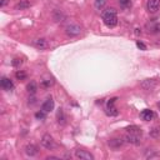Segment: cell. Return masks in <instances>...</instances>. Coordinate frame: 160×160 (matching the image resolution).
Returning <instances> with one entry per match:
<instances>
[{"instance_id":"13","label":"cell","mask_w":160,"mask_h":160,"mask_svg":"<svg viewBox=\"0 0 160 160\" xmlns=\"http://www.w3.org/2000/svg\"><path fill=\"white\" fill-rule=\"evenodd\" d=\"M140 118H142L144 122H150V120L154 118V111L150 109H145L140 113Z\"/></svg>"},{"instance_id":"18","label":"cell","mask_w":160,"mask_h":160,"mask_svg":"<svg viewBox=\"0 0 160 160\" xmlns=\"http://www.w3.org/2000/svg\"><path fill=\"white\" fill-rule=\"evenodd\" d=\"M126 131H128V133H133V134H140V135H143L142 129H140L139 126H136V125H130V126H128V128H126Z\"/></svg>"},{"instance_id":"6","label":"cell","mask_w":160,"mask_h":160,"mask_svg":"<svg viewBox=\"0 0 160 160\" xmlns=\"http://www.w3.org/2000/svg\"><path fill=\"white\" fill-rule=\"evenodd\" d=\"M160 9V0H148L146 3V10L151 14L158 13V10Z\"/></svg>"},{"instance_id":"2","label":"cell","mask_w":160,"mask_h":160,"mask_svg":"<svg viewBox=\"0 0 160 160\" xmlns=\"http://www.w3.org/2000/svg\"><path fill=\"white\" fill-rule=\"evenodd\" d=\"M42 145L45 149H48V150H51V149H54L56 146L55 140L53 139V136L50 134H44L43 135V138H42Z\"/></svg>"},{"instance_id":"3","label":"cell","mask_w":160,"mask_h":160,"mask_svg":"<svg viewBox=\"0 0 160 160\" xmlns=\"http://www.w3.org/2000/svg\"><path fill=\"white\" fill-rule=\"evenodd\" d=\"M65 33L68 36H78L80 33H82V28H80V25L78 24H69L66 28H65Z\"/></svg>"},{"instance_id":"24","label":"cell","mask_w":160,"mask_h":160,"mask_svg":"<svg viewBox=\"0 0 160 160\" xmlns=\"http://www.w3.org/2000/svg\"><path fill=\"white\" fill-rule=\"evenodd\" d=\"M45 116H46V113H45L44 110H40V111H38V113L35 114V118H36L38 120H44Z\"/></svg>"},{"instance_id":"19","label":"cell","mask_w":160,"mask_h":160,"mask_svg":"<svg viewBox=\"0 0 160 160\" xmlns=\"http://www.w3.org/2000/svg\"><path fill=\"white\" fill-rule=\"evenodd\" d=\"M106 2L108 0H95L94 2V6L96 10H102L105 5H106Z\"/></svg>"},{"instance_id":"4","label":"cell","mask_w":160,"mask_h":160,"mask_svg":"<svg viewBox=\"0 0 160 160\" xmlns=\"http://www.w3.org/2000/svg\"><path fill=\"white\" fill-rule=\"evenodd\" d=\"M116 98H111L109 102H108V104H106V114L109 115V116H116L118 114H119V111H118V109L115 108V102H116Z\"/></svg>"},{"instance_id":"14","label":"cell","mask_w":160,"mask_h":160,"mask_svg":"<svg viewBox=\"0 0 160 160\" xmlns=\"http://www.w3.org/2000/svg\"><path fill=\"white\" fill-rule=\"evenodd\" d=\"M142 86L145 90H150V89H153L155 86V82H154V80H151V79H146V80H144V82L142 83Z\"/></svg>"},{"instance_id":"1","label":"cell","mask_w":160,"mask_h":160,"mask_svg":"<svg viewBox=\"0 0 160 160\" xmlns=\"http://www.w3.org/2000/svg\"><path fill=\"white\" fill-rule=\"evenodd\" d=\"M102 19L108 28H115L118 25V15H116V10L114 8H109V9L104 10L102 14Z\"/></svg>"},{"instance_id":"16","label":"cell","mask_w":160,"mask_h":160,"mask_svg":"<svg viewBox=\"0 0 160 160\" xmlns=\"http://www.w3.org/2000/svg\"><path fill=\"white\" fill-rule=\"evenodd\" d=\"M29 6H30L29 0H20V2L16 4V9L18 10H24V9H28Z\"/></svg>"},{"instance_id":"10","label":"cell","mask_w":160,"mask_h":160,"mask_svg":"<svg viewBox=\"0 0 160 160\" xmlns=\"http://www.w3.org/2000/svg\"><path fill=\"white\" fill-rule=\"evenodd\" d=\"M53 109H54V100L53 98H48L42 104V110H44L45 113H50Z\"/></svg>"},{"instance_id":"28","label":"cell","mask_w":160,"mask_h":160,"mask_svg":"<svg viewBox=\"0 0 160 160\" xmlns=\"http://www.w3.org/2000/svg\"><path fill=\"white\" fill-rule=\"evenodd\" d=\"M9 3V0H0V6H2V8H4L6 4Z\"/></svg>"},{"instance_id":"22","label":"cell","mask_w":160,"mask_h":160,"mask_svg":"<svg viewBox=\"0 0 160 160\" xmlns=\"http://www.w3.org/2000/svg\"><path fill=\"white\" fill-rule=\"evenodd\" d=\"M63 18H64V15H63V13L60 10L54 11V20H55V22H62Z\"/></svg>"},{"instance_id":"26","label":"cell","mask_w":160,"mask_h":160,"mask_svg":"<svg viewBox=\"0 0 160 160\" xmlns=\"http://www.w3.org/2000/svg\"><path fill=\"white\" fill-rule=\"evenodd\" d=\"M136 46L139 49H142V50H146V45L144 43H142V42H136Z\"/></svg>"},{"instance_id":"8","label":"cell","mask_w":160,"mask_h":160,"mask_svg":"<svg viewBox=\"0 0 160 160\" xmlns=\"http://www.w3.org/2000/svg\"><path fill=\"white\" fill-rule=\"evenodd\" d=\"M0 85H2V88H3L4 90H6V91H10V90L14 89L13 82H11L9 78H6V76H3L2 79H0Z\"/></svg>"},{"instance_id":"7","label":"cell","mask_w":160,"mask_h":160,"mask_svg":"<svg viewBox=\"0 0 160 160\" xmlns=\"http://www.w3.org/2000/svg\"><path fill=\"white\" fill-rule=\"evenodd\" d=\"M75 158L76 159H80V160H94V155L90 154L89 151L86 150H75Z\"/></svg>"},{"instance_id":"20","label":"cell","mask_w":160,"mask_h":160,"mask_svg":"<svg viewBox=\"0 0 160 160\" xmlns=\"http://www.w3.org/2000/svg\"><path fill=\"white\" fill-rule=\"evenodd\" d=\"M119 5L123 9H129L131 6V0H119Z\"/></svg>"},{"instance_id":"17","label":"cell","mask_w":160,"mask_h":160,"mask_svg":"<svg viewBox=\"0 0 160 160\" xmlns=\"http://www.w3.org/2000/svg\"><path fill=\"white\" fill-rule=\"evenodd\" d=\"M26 90H28L29 94L34 95V94L36 93V90H38V85H36V83H35V82H30V83L26 85Z\"/></svg>"},{"instance_id":"9","label":"cell","mask_w":160,"mask_h":160,"mask_svg":"<svg viewBox=\"0 0 160 160\" xmlns=\"http://www.w3.org/2000/svg\"><path fill=\"white\" fill-rule=\"evenodd\" d=\"M124 144V140L122 138H113L108 142V145L111 148V149H119Z\"/></svg>"},{"instance_id":"25","label":"cell","mask_w":160,"mask_h":160,"mask_svg":"<svg viewBox=\"0 0 160 160\" xmlns=\"http://www.w3.org/2000/svg\"><path fill=\"white\" fill-rule=\"evenodd\" d=\"M159 134H160V129H159V128H154V129L150 131V135L154 136V138H156Z\"/></svg>"},{"instance_id":"15","label":"cell","mask_w":160,"mask_h":160,"mask_svg":"<svg viewBox=\"0 0 160 160\" xmlns=\"http://www.w3.org/2000/svg\"><path fill=\"white\" fill-rule=\"evenodd\" d=\"M56 119H58V123L59 124H62V125L65 124V115H64V111H63L62 108H59V110L56 113Z\"/></svg>"},{"instance_id":"5","label":"cell","mask_w":160,"mask_h":160,"mask_svg":"<svg viewBox=\"0 0 160 160\" xmlns=\"http://www.w3.org/2000/svg\"><path fill=\"white\" fill-rule=\"evenodd\" d=\"M125 140L128 143L133 144V145H139L142 142V135L140 134H133V133H128L125 135Z\"/></svg>"},{"instance_id":"21","label":"cell","mask_w":160,"mask_h":160,"mask_svg":"<svg viewBox=\"0 0 160 160\" xmlns=\"http://www.w3.org/2000/svg\"><path fill=\"white\" fill-rule=\"evenodd\" d=\"M15 78H16L18 80H25V79H26V73L23 71V70H18V71L15 73Z\"/></svg>"},{"instance_id":"23","label":"cell","mask_w":160,"mask_h":160,"mask_svg":"<svg viewBox=\"0 0 160 160\" xmlns=\"http://www.w3.org/2000/svg\"><path fill=\"white\" fill-rule=\"evenodd\" d=\"M22 64H23V60L20 59V58H15V59H13V62H11V65L14 68H19Z\"/></svg>"},{"instance_id":"11","label":"cell","mask_w":160,"mask_h":160,"mask_svg":"<svg viewBox=\"0 0 160 160\" xmlns=\"http://www.w3.org/2000/svg\"><path fill=\"white\" fill-rule=\"evenodd\" d=\"M24 150H25V154H26L28 156H35V155H38V153H39L38 146L34 145V144H28Z\"/></svg>"},{"instance_id":"12","label":"cell","mask_w":160,"mask_h":160,"mask_svg":"<svg viewBox=\"0 0 160 160\" xmlns=\"http://www.w3.org/2000/svg\"><path fill=\"white\" fill-rule=\"evenodd\" d=\"M33 45L35 46V48H38V49H40V50H43V49H46L48 48V42L45 39H35L34 42H33Z\"/></svg>"},{"instance_id":"27","label":"cell","mask_w":160,"mask_h":160,"mask_svg":"<svg viewBox=\"0 0 160 160\" xmlns=\"http://www.w3.org/2000/svg\"><path fill=\"white\" fill-rule=\"evenodd\" d=\"M51 84H53V82H50V80H44V82L42 83L43 86H50Z\"/></svg>"}]
</instances>
